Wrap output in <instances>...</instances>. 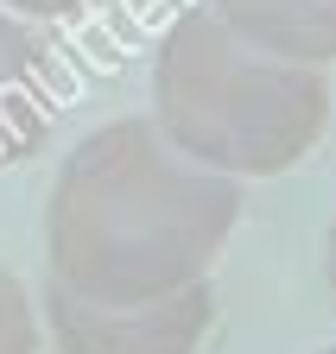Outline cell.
<instances>
[{"label": "cell", "instance_id": "ba28073f", "mask_svg": "<svg viewBox=\"0 0 336 354\" xmlns=\"http://www.w3.org/2000/svg\"><path fill=\"white\" fill-rule=\"evenodd\" d=\"M324 279H330V297H336V221H330V241H324Z\"/></svg>", "mask_w": 336, "mask_h": 354}, {"label": "cell", "instance_id": "8992f818", "mask_svg": "<svg viewBox=\"0 0 336 354\" xmlns=\"http://www.w3.org/2000/svg\"><path fill=\"white\" fill-rule=\"evenodd\" d=\"M0 354H38V317L26 285L0 266Z\"/></svg>", "mask_w": 336, "mask_h": 354}, {"label": "cell", "instance_id": "3957f363", "mask_svg": "<svg viewBox=\"0 0 336 354\" xmlns=\"http://www.w3.org/2000/svg\"><path fill=\"white\" fill-rule=\"evenodd\" d=\"M45 323L58 354H197V342L216 323V297L203 279H191L146 304H96L51 279Z\"/></svg>", "mask_w": 336, "mask_h": 354}, {"label": "cell", "instance_id": "277c9868", "mask_svg": "<svg viewBox=\"0 0 336 354\" xmlns=\"http://www.w3.org/2000/svg\"><path fill=\"white\" fill-rule=\"evenodd\" d=\"M58 108V64L38 44L32 26H19L7 7H0V165L32 158L38 140L51 127Z\"/></svg>", "mask_w": 336, "mask_h": 354}, {"label": "cell", "instance_id": "6da1fadb", "mask_svg": "<svg viewBox=\"0 0 336 354\" xmlns=\"http://www.w3.org/2000/svg\"><path fill=\"white\" fill-rule=\"evenodd\" d=\"M241 221V190L159 133L152 114H127L76 140L45 203L51 279L96 304H146L191 279H209Z\"/></svg>", "mask_w": 336, "mask_h": 354}, {"label": "cell", "instance_id": "7a4b0ae2", "mask_svg": "<svg viewBox=\"0 0 336 354\" xmlns=\"http://www.w3.org/2000/svg\"><path fill=\"white\" fill-rule=\"evenodd\" d=\"M152 120L178 152L209 171L279 177L324 140L330 82L317 64L254 51L203 0V7H184L159 38Z\"/></svg>", "mask_w": 336, "mask_h": 354}, {"label": "cell", "instance_id": "5b68a950", "mask_svg": "<svg viewBox=\"0 0 336 354\" xmlns=\"http://www.w3.org/2000/svg\"><path fill=\"white\" fill-rule=\"evenodd\" d=\"M209 13L285 64H336V0H209Z\"/></svg>", "mask_w": 336, "mask_h": 354}, {"label": "cell", "instance_id": "9c48e42d", "mask_svg": "<svg viewBox=\"0 0 336 354\" xmlns=\"http://www.w3.org/2000/svg\"><path fill=\"white\" fill-rule=\"evenodd\" d=\"M324 354H336V348H324Z\"/></svg>", "mask_w": 336, "mask_h": 354}, {"label": "cell", "instance_id": "52a82bcc", "mask_svg": "<svg viewBox=\"0 0 336 354\" xmlns=\"http://www.w3.org/2000/svg\"><path fill=\"white\" fill-rule=\"evenodd\" d=\"M7 13H26V19H70V13H89L102 0H0Z\"/></svg>", "mask_w": 336, "mask_h": 354}]
</instances>
